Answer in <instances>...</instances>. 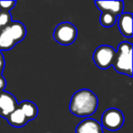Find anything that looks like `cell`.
I'll return each mask as SVG.
<instances>
[{
  "mask_svg": "<svg viewBox=\"0 0 133 133\" xmlns=\"http://www.w3.org/2000/svg\"><path fill=\"white\" fill-rule=\"evenodd\" d=\"M6 120L9 123L10 126L14 128H22L28 123L26 116L21 110L20 108L17 106V108L6 118Z\"/></svg>",
  "mask_w": 133,
  "mask_h": 133,
  "instance_id": "obj_11",
  "label": "cell"
},
{
  "mask_svg": "<svg viewBox=\"0 0 133 133\" xmlns=\"http://www.w3.org/2000/svg\"><path fill=\"white\" fill-rule=\"evenodd\" d=\"M116 23L123 37L127 38L132 37V14L129 12H123L118 17Z\"/></svg>",
  "mask_w": 133,
  "mask_h": 133,
  "instance_id": "obj_9",
  "label": "cell"
},
{
  "mask_svg": "<svg viewBox=\"0 0 133 133\" xmlns=\"http://www.w3.org/2000/svg\"><path fill=\"white\" fill-rule=\"evenodd\" d=\"M98 107V98L93 91L82 89L72 95L69 103V110L78 118H88L96 112Z\"/></svg>",
  "mask_w": 133,
  "mask_h": 133,
  "instance_id": "obj_1",
  "label": "cell"
},
{
  "mask_svg": "<svg viewBox=\"0 0 133 133\" xmlns=\"http://www.w3.org/2000/svg\"><path fill=\"white\" fill-rule=\"evenodd\" d=\"M76 133H104L100 122L94 118H86L78 123Z\"/></svg>",
  "mask_w": 133,
  "mask_h": 133,
  "instance_id": "obj_10",
  "label": "cell"
},
{
  "mask_svg": "<svg viewBox=\"0 0 133 133\" xmlns=\"http://www.w3.org/2000/svg\"><path fill=\"white\" fill-rule=\"evenodd\" d=\"M78 37V29L70 22H62L55 28L53 38L62 46H70Z\"/></svg>",
  "mask_w": 133,
  "mask_h": 133,
  "instance_id": "obj_4",
  "label": "cell"
},
{
  "mask_svg": "<svg viewBox=\"0 0 133 133\" xmlns=\"http://www.w3.org/2000/svg\"><path fill=\"white\" fill-rule=\"evenodd\" d=\"M12 21L13 20L10 12L0 11V30L8 26Z\"/></svg>",
  "mask_w": 133,
  "mask_h": 133,
  "instance_id": "obj_14",
  "label": "cell"
},
{
  "mask_svg": "<svg viewBox=\"0 0 133 133\" xmlns=\"http://www.w3.org/2000/svg\"><path fill=\"white\" fill-rule=\"evenodd\" d=\"M18 107L23 111L28 122L35 119L38 114V109L37 105L30 100H24L21 103H18Z\"/></svg>",
  "mask_w": 133,
  "mask_h": 133,
  "instance_id": "obj_12",
  "label": "cell"
},
{
  "mask_svg": "<svg viewBox=\"0 0 133 133\" xmlns=\"http://www.w3.org/2000/svg\"><path fill=\"white\" fill-rule=\"evenodd\" d=\"M118 17L107 12H101V16L99 17V22L104 28H111L117 22Z\"/></svg>",
  "mask_w": 133,
  "mask_h": 133,
  "instance_id": "obj_13",
  "label": "cell"
},
{
  "mask_svg": "<svg viewBox=\"0 0 133 133\" xmlns=\"http://www.w3.org/2000/svg\"><path fill=\"white\" fill-rule=\"evenodd\" d=\"M5 66H6V62H5V57L2 54V52L0 51V75H2L3 71H4Z\"/></svg>",
  "mask_w": 133,
  "mask_h": 133,
  "instance_id": "obj_16",
  "label": "cell"
},
{
  "mask_svg": "<svg viewBox=\"0 0 133 133\" xmlns=\"http://www.w3.org/2000/svg\"><path fill=\"white\" fill-rule=\"evenodd\" d=\"M112 66L118 73L132 77V44L122 41L116 50Z\"/></svg>",
  "mask_w": 133,
  "mask_h": 133,
  "instance_id": "obj_3",
  "label": "cell"
},
{
  "mask_svg": "<svg viewBox=\"0 0 133 133\" xmlns=\"http://www.w3.org/2000/svg\"><path fill=\"white\" fill-rule=\"evenodd\" d=\"M6 86V78L3 77V75H0V92L5 90V88Z\"/></svg>",
  "mask_w": 133,
  "mask_h": 133,
  "instance_id": "obj_17",
  "label": "cell"
},
{
  "mask_svg": "<svg viewBox=\"0 0 133 133\" xmlns=\"http://www.w3.org/2000/svg\"><path fill=\"white\" fill-rule=\"evenodd\" d=\"M95 5L101 12L112 14L117 17L123 13L124 2L119 1H95Z\"/></svg>",
  "mask_w": 133,
  "mask_h": 133,
  "instance_id": "obj_8",
  "label": "cell"
},
{
  "mask_svg": "<svg viewBox=\"0 0 133 133\" xmlns=\"http://www.w3.org/2000/svg\"><path fill=\"white\" fill-rule=\"evenodd\" d=\"M116 56V49L109 45H101L95 49L93 61L100 69H107L113 65Z\"/></svg>",
  "mask_w": 133,
  "mask_h": 133,
  "instance_id": "obj_5",
  "label": "cell"
},
{
  "mask_svg": "<svg viewBox=\"0 0 133 133\" xmlns=\"http://www.w3.org/2000/svg\"><path fill=\"white\" fill-rule=\"evenodd\" d=\"M124 121L125 118L121 110L116 108H109L102 114L100 125L108 130L115 131L123 126Z\"/></svg>",
  "mask_w": 133,
  "mask_h": 133,
  "instance_id": "obj_6",
  "label": "cell"
},
{
  "mask_svg": "<svg viewBox=\"0 0 133 133\" xmlns=\"http://www.w3.org/2000/svg\"><path fill=\"white\" fill-rule=\"evenodd\" d=\"M17 5V1H2L0 0V11L10 12Z\"/></svg>",
  "mask_w": 133,
  "mask_h": 133,
  "instance_id": "obj_15",
  "label": "cell"
},
{
  "mask_svg": "<svg viewBox=\"0 0 133 133\" xmlns=\"http://www.w3.org/2000/svg\"><path fill=\"white\" fill-rule=\"evenodd\" d=\"M17 106L18 102L13 94L6 90L0 92V117L6 119Z\"/></svg>",
  "mask_w": 133,
  "mask_h": 133,
  "instance_id": "obj_7",
  "label": "cell"
},
{
  "mask_svg": "<svg viewBox=\"0 0 133 133\" xmlns=\"http://www.w3.org/2000/svg\"><path fill=\"white\" fill-rule=\"evenodd\" d=\"M26 28L19 21H12L8 26L0 30V51H8L15 48L17 43L24 40Z\"/></svg>",
  "mask_w": 133,
  "mask_h": 133,
  "instance_id": "obj_2",
  "label": "cell"
}]
</instances>
